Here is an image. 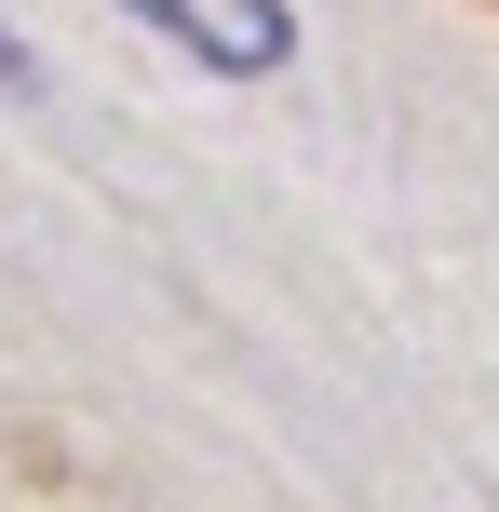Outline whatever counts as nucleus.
I'll use <instances>...</instances> for the list:
<instances>
[{"instance_id": "1", "label": "nucleus", "mask_w": 499, "mask_h": 512, "mask_svg": "<svg viewBox=\"0 0 499 512\" xmlns=\"http://www.w3.org/2000/svg\"><path fill=\"white\" fill-rule=\"evenodd\" d=\"M149 41H176L189 68H216V81H270L297 54V0H122Z\"/></svg>"}, {"instance_id": "2", "label": "nucleus", "mask_w": 499, "mask_h": 512, "mask_svg": "<svg viewBox=\"0 0 499 512\" xmlns=\"http://www.w3.org/2000/svg\"><path fill=\"white\" fill-rule=\"evenodd\" d=\"M0 81H27V41H14V14H0Z\"/></svg>"}]
</instances>
